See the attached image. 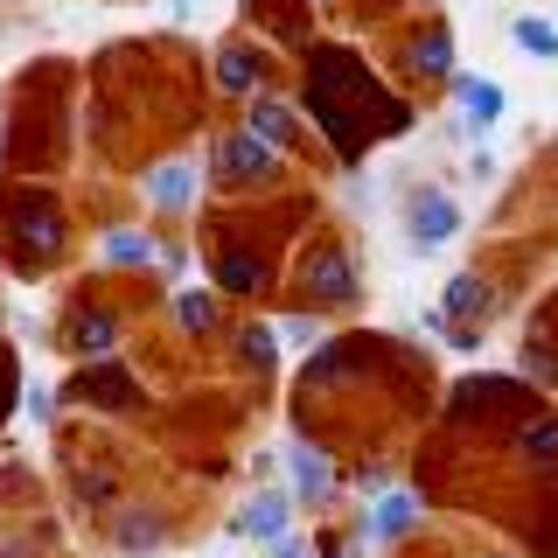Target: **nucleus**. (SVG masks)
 Listing matches in <instances>:
<instances>
[{"instance_id":"obj_14","label":"nucleus","mask_w":558,"mask_h":558,"mask_svg":"<svg viewBox=\"0 0 558 558\" xmlns=\"http://www.w3.org/2000/svg\"><path fill=\"white\" fill-rule=\"evenodd\" d=\"M238 126L244 133H258L266 147H279L293 161V154H314V133H307V112L293 105V92H266V98H252V105H238Z\"/></svg>"},{"instance_id":"obj_22","label":"nucleus","mask_w":558,"mask_h":558,"mask_svg":"<svg viewBox=\"0 0 558 558\" xmlns=\"http://www.w3.org/2000/svg\"><path fill=\"white\" fill-rule=\"evenodd\" d=\"M231 356H238L244 377H272L279 371V328L272 322H244L238 342H231Z\"/></svg>"},{"instance_id":"obj_4","label":"nucleus","mask_w":558,"mask_h":558,"mask_svg":"<svg viewBox=\"0 0 558 558\" xmlns=\"http://www.w3.org/2000/svg\"><path fill=\"white\" fill-rule=\"evenodd\" d=\"M203 174H209V189L252 203V196H279L287 174H293V161L279 147H266L258 133H244L238 119H223V126L209 133V147H203Z\"/></svg>"},{"instance_id":"obj_19","label":"nucleus","mask_w":558,"mask_h":558,"mask_svg":"<svg viewBox=\"0 0 558 558\" xmlns=\"http://www.w3.org/2000/svg\"><path fill=\"white\" fill-rule=\"evenodd\" d=\"M98 258H105L112 272H140V266H154V258H161V238H154L147 223H105Z\"/></svg>"},{"instance_id":"obj_27","label":"nucleus","mask_w":558,"mask_h":558,"mask_svg":"<svg viewBox=\"0 0 558 558\" xmlns=\"http://www.w3.org/2000/svg\"><path fill=\"white\" fill-rule=\"evenodd\" d=\"M154 545H161V517H154V510L119 517V551H154Z\"/></svg>"},{"instance_id":"obj_34","label":"nucleus","mask_w":558,"mask_h":558,"mask_svg":"<svg viewBox=\"0 0 558 558\" xmlns=\"http://www.w3.org/2000/svg\"><path fill=\"white\" fill-rule=\"evenodd\" d=\"M551 22H558V0H551Z\"/></svg>"},{"instance_id":"obj_30","label":"nucleus","mask_w":558,"mask_h":558,"mask_svg":"<svg viewBox=\"0 0 558 558\" xmlns=\"http://www.w3.org/2000/svg\"><path fill=\"white\" fill-rule=\"evenodd\" d=\"M468 174H475V182H496V154L475 147V154H468Z\"/></svg>"},{"instance_id":"obj_29","label":"nucleus","mask_w":558,"mask_h":558,"mask_svg":"<svg viewBox=\"0 0 558 558\" xmlns=\"http://www.w3.org/2000/svg\"><path fill=\"white\" fill-rule=\"evenodd\" d=\"M384 8L405 22V14H440V0H371V14H384Z\"/></svg>"},{"instance_id":"obj_18","label":"nucleus","mask_w":558,"mask_h":558,"mask_svg":"<svg viewBox=\"0 0 558 558\" xmlns=\"http://www.w3.org/2000/svg\"><path fill=\"white\" fill-rule=\"evenodd\" d=\"M287 523H293V496H287V488H258V496L231 517V537H258V545H279V537H287Z\"/></svg>"},{"instance_id":"obj_28","label":"nucleus","mask_w":558,"mask_h":558,"mask_svg":"<svg viewBox=\"0 0 558 558\" xmlns=\"http://www.w3.org/2000/svg\"><path fill=\"white\" fill-rule=\"evenodd\" d=\"M14 391H22V363H14V349H0V418L14 412Z\"/></svg>"},{"instance_id":"obj_17","label":"nucleus","mask_w":558,"mask_h":558,"mask_svg":"<svg viewBox=\"0 0 558 558\" xmlns=\"http://www.w3.org/2000/svg\"><path fill=\"white\" fill-rule=\"evenodd\" d=\"M496 287H488V272H453L447 287H440V314H447V328H482V322H496Z\"/></svg>"},{"instance_id":"obj_20","label":"nucleus","mask_w":558,"mask_h":558,"mask_svg":"<svg viewBox=\"0 0 558 558\" xmlns=\"http://www.w3.org/2000/svg\"><path fill=\"white\" fill-rule=\"evenodd\" d=\"M168 322L182 328L189 342H209V336H217V322H223V293L217 287H182L168 301Z\"/></svg>"},{"instance_id":"obj_2","label":"nucleus","mask_w":558,"mask_h":558,"mask_svg":"<svg viewBox=\"0 0 558 558\" xmlns=\"http://www.w3.org/2000/svg\"><path fill=\"white\" fill-rule=\"evenodd\" d=\"M70 140H77V70L63 57H43L22 70L8 98V140H0V161L22 182H49L70 161Z\"/></svg>"},{"instance_id":"obj_25","label":"nucleus","mask_w":558,"mask_h":558,"mask_svg":"<svg viewBox=\"0 0 558 558\" xmlns=\"http://www.w3.org/2000/svg\"><path fill=\"white\" fill-rule=\"evenodd\" d=\"M510 43L531 63H558V22L551 14H510Z\"/></svg>"},{"instance_id":"obj_9","label":"nucleus","mask_w":558,"mask_h":558,"mask_svg":"<svg viewBox=\"0 0 558 558\" xmlns=\"http://www.w3.org/2000/svg\"><path fill=\"white\" fill-rule=\"evenodd\" d=\"M398 217H405L412 252H447V244L461 238V196L440 189V182H412L405 203H398Z\"/></svg>"},{"instance_id":"obj_31","label":"nucleus","mask_w":558,"mask_h":558,"mask_svg":"<svg viewBox=\"0 0 558 558\" xmlns=\"http://www.w3.org/2000/svg\"><path fill=\"white\" fill-rule=\"evenodd\" d=\"M28 418H57V398H49L43 384H28Z\"/></svg>"},{"instance_id":"obj_24","label":"nucleus","mask_w":558,"mask_h":558,"mask_svg":"<svg viewBox=\"0 0 558 558\" xmlns=\"http://www.w3.org/2000/svg\"><path fill=\"white\" fill-rule=\"evenodd\" d=\"M412 523H418V496H412V488H391V496L371 510V523H363V531H371L377 545H391V537H405Z\"/></svg>"},{"instance_id":"obj_7","label":"nucleus","mask_w":558,"mask_h":558,"mask_svg":"<svg viewBox=\"0 0 558 558\" xmlns=\"http://www.w3.org/2000/svg\"><path fill=\"white\" fill-rule=\"evenodd\" d=\"M293 293H301L314 314H328V307H356V293H363V266H356V252H349V238L314 231V238L301 244V258H293Z\"/></svg>"},{"instance_id":"obj_23","label":"nucleus","mask_w":558,"mask_h":558,"mask_svg":"<svg viewBox=\"0 0 558 558\" xmlns=\"http://www.w3.org/2000/svg\"><path fill=\"white\" fill-rule=\"evenodd\" d=\"M510 447H517V461L551 468V461H558V412H531V418H517V426H510Z\"/></svg>"},{"instance_id":"obj_10","label":"nucleus","mask_w":558,"mask_h":558,"mask_svg":"<svg viewBox=\"0 0 558 558\" xmlns=\"http://www.w3.org/2000/svg\"><path fill=\"white\" fill-rule=\"evenodd\" d=\"M57 398L63 405H84V412H140L147 405V391H140V377L126 363H77Z\"/></svg>"},{"instance_id":"obj_8","label":"nucleus","mask_w":558,"mask_h":558,"mask_svg":"<svg viewBox=\"0 0 558 558\" xmlns=\"http://www.w3.org/2000/svg\"><path fill=\"white\" fill-rule=\"evenodd\" d=\"M279 70H287V57H279L272 43H258L252 28H231L209 49V92L223 105H252V98L279 92Z\"/></svg>"},{"instance_id":"obj_3","label":"nucleus","mask_w":558,"mask_h":558,"mask_svg":"<svg viewBox=\"0 0 558 558\" xmlns=\"http://www.w3.org/2000/svg\"><path fill=\"white\" fill-rule=\"evenodd\" d=\"M0 244H8L14 272H49L70 252V203L57 196V182H22L0 174Z\"/></svg>"},{"instance_id":"obj_33","label":"nucleus","mask_w":558,"mask_h":558,"mask_svg":"<svg viewBox=\"0 0 558 558\" xmlns=\"http://www.w3.org/2000/svg\"><path fill=\"white\" fill-rule=\"evenodd\" d=\"M307 8H314V14H336V8H342V0H307Z\"/></svg>"},{"instance_id":"obj_32","label":"nucleus","mask_w":558,"mask_h":558,"mask_svg":"<svg viewBox=\"0 0 558 558\" xmlns=\"http://www.w3.org/2000/svg\"><path fill=\"white\" fill-rule=\"evenodd\" d=\"M272 558H307V545H301V537H279V545H272Z\"/></svg>"},{"instance_id":"obj_5","label":"nucleus","mask_w":558,"mask_h":558,"mask_svg":"<svg viewBox=\"0 0 558 558\" xmlns=\"http://www.w3.org/2000/svg\"><path fill=\"white\" fill-rule=\"evenodd\" d=\"M384 63L405 92H447L461 77V43H453L447 14H405L391 22V43H384Z\"/></svg>"},{"instance_id":"obj_13","label":"nucleus","mask_w":558,"mask_h":558,"mask_svg":"<svg viewBox=\"0 0 558 558\" xmlns=\"http://www.w3.org/2000/svg\"><path fill=\"white\" fill-rule=\"evenodd\" d=\"M537 398L523 377H461L453 384V418L461 426H482V418H531Z\"/></svg>"},{"instance_id":"obj_6","label":"nucleus","mask_w":558,"mask_h":558,"mask_svg":"<svg viewBox=\"0 0 558 558\" xmlns=\"http://www.w3.org/2000/svg\"><path fill=\"white\" fill-rule=\"evenodd\" d=\"M209 279L223 301H266L279 287V258L252 223H223V231H209Z\"/></svg>"},{"instance_id":"obj_11","label":"nucleus","mask_w":558,"mask_h":558,"mask_svg":"<svg viewBox=\"0 0 558 558\" xmlns=\"http://www.w3.org/2000/svg\"><path fill=\"white\" fill-rule=\"evenodd\" d=\"M119 336H126V314L105 307V301H92V293H77V301L63 307V336H57V342H63L77 363H112Z\"/></svg>"},{"instance_id":"obj_16","label":"nucleus","mask_w":558,"mask_h":558,"mask_svg":"<svg viewBox=\"0 0 558 558\" xmlns=\"http://www.w3.org/2000/svg\"><path fill=\"white\" fill-rule=\"evenodd\" d=\"M140 189H147V203L161 209V217H182V209H196V203H203L209 174H203L196 154H161L154 168H140Z\"/></svg>"},{"instance_id":"obj_21","label":"nucleus","mask_w":558,"mask_h":558,"mask_svg":"<svg viewBox=\"0 0 558 558\" xmlns=\"http://www.w3.org/2000/svg\"><path fill=\"white\" fill-rule=\"evenodd\" d=\"M287 475H293V502H307V510H322V502L336 496V475H328L322 447H307V440L287 447Z\"/></svg>"},{"instance_id":"obj_15","label":"nucleus","mask_w":558,"mask_h":558,"mask_svg":"<svg viewBox=\"0 0 558 558\" xmlns=\"http://www.w3.org/2000/svg\"><path fill=\"white\" fill-rule=\"evenodd\" d=\"M447 92H453V140H468V147H482V140L502 126V112H510L502 84H496V77H482V70H461Z\"/></svg>"},{"instance_id":"obj_1","label":"nucleus","mask_w":558,"mask_h":558,"mask_svg":"<svg viewBox=\"0 0 558 558\" xmlns=\"http://www.w3.org/2000/svg\"><path fill=\"white\" fill-rule=\"evenodd\" d=\"M293 105L307 112V133L322 140V161L342 168V174H356L371 161V147L405 140L418 126V98L398 92L356 43H336V35H322V43L301 57Z\"/></svg>"},{"instance_id":"obj_12","label":"nucleus","mask_w":558,"mask_h":558,"mask_svg":"<svg viewBox=\"0 0 558 558\" xmlns=\"http://www.w3.org/2000/svg\"><path fill=\"white\" fill-rule=\"evenodd\" d=\"M244 28L258 35V43H272L287 63H301L322 35H314V8L307 0H244Z\"/></svg>"},{"instance_id":"obj_26","label":"nucleus","mask_w":558,"mask_h":558,"mask_svg":"<svg viewBox=\"0 0 558 558\" xmlns=\"http://www.w3.org/2000/svg\"><path fill=\"white\" fill-rule=\"evenodd\" d=\"M272 328H279V342H287V349H314V342H322V314H314V307H287Z\"/></svg>"}]
</instances>
